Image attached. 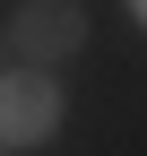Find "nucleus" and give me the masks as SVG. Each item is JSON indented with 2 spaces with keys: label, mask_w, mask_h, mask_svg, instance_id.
Returning <instances> with one entry per match:
<instances>
[{
  "label": "nucleus",
  "mask_w": 147,
  "mask_h": 156,
  "mask_svg": "<svg viewBox=\"0 0 147 156\" xmlns=\"http://www.w3.org/2000/svg\"><path fill=\"white\" fill-rule=\"evenodd\" d=\"M61 130V78L52 69H0V147H43Z\"/></svg>",
  "instance_id": "f257e3e1"
},
{
  "label": "nucleus",
  "mask_w": 147,
  "mask_h": 156,
  "mask_svg": "<svg viewBox=\"0 0 147 156\" xmlns=\"http://www.w3.org/2000/svg\"><path fill=\"white\" fill-rule=\"evenodd\" d=\"M9 44L26 52V69H52V61H69L87 44V9L78 0H26L17 26H9Z\"/></svg>",
  "instance_id": "f03ea898"
},
{
  "label": "nucleus",
  "mask_w": 147,
  "mask_h": 156,
  "mask_svg": "<svg viewBox=\"0 0 147 156\" xmlns=\"http://www.w3.org/2000/svg\"><path fill=\"white\" fill-rule=\"evenodd\" d=\"M130 9H138V26H147V0H130Z\"/></svg>",
  "instance_id": "7ed1b4c3"
},
{
  "label": "nucleus",
  "mask_w": 147,
  "mask_h": 156,
  "mask_svg": "<svg viewBox=\"0 0 147 156\" xmlns=\"http://www.w3.org/2000/svg\"><path fill=\"white\" fill-rule=\"evenodd\" d=\"M0 44H9V26H0Z\"/></svg>",
  "instance_id": "20e7f679"
}]
</instances>
